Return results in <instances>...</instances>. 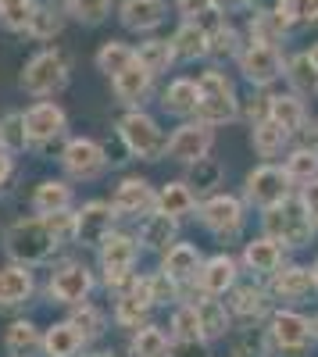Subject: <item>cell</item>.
I'll return each mask as SVG.
<instances>
[{"instance_id": "1", "label": "cell", "mask_w": 318, "mask_h": 357, "mask_svg": "<svg viewBox=\"0 0 318 357\" xmlns=\"http://www.w3.org/2000/svg\"><path fill=\"white\" fill-rule=\"evenodd\" d=\"M61 243H65V240L57 236V229L50 225L47 215L18 218V222L4 232V254H8L15 264H29V268L50 261L54 250L61 247Z\"/></svg>"}, {"instance_id": "2", "label": "cell", "mask_w": 318, "mask_h": 357, "mask_svg": "<svg viewBox=\"0 0 318 357\" xmlns=\"http://www.w3.org/2000/svg\"><path fill=\"white\" fill-rule=\"evenodd\" d=\"M247 218H250V204L243 200V193L236 197V193L218 190V193L204 197L197 207V222L204 225V232H211L218 243L240 240L243 229H247Z\"/></svg>"}, {"instance_id": "3", "label": "cell", "mask_w": 318, "mask_h": 357, "mask_svg": "<svg viewBox=\"0 0 318 357\" xmlns=\"http://www.w3.org/2000/svg\"><path fill=\"white\" fill-rule=\"evenodd\" d=\"M262 232L272 236V240H279L286 250H301L311 243V236H318L315 229V218L311 211L301 204V197H286L282 204L268 207V211H262Z\"/></svg>"}, {"instance_id": "4", "label": "cell", "mask_w": 318, "mask_h": 357, "mask_svg": "<svg viewBox=\"0 0 318 357\" xmlns=\"http://www.w3.org/2000/svg\"><path fill=\"white\" fill-rule=\"evenodd\" d=\"M114 132H119V143L126 146L129 158H139V161H161L165 158L168 136H165L158 118L147 114L143 107H126V114L114 122Z\"/></svg>"}, {"instance_id": "5", "label": "cell", "mask_w": 318, "mask_h": 357, "mask_svg": "<svg viewBox=\"0 0 318 357\" xmlns=\"http://www.w3.org/2000/svg\"><path fill=\"white\" fill-rule=\"evenodd\" d=\"M139 240L132 232H122V229H114L107 240L97 247V261H100V272H104V286L111 293H122L139 272H136V264H139Z\"/></svg>"}, {"instance_id": "6", "label": "cell", "mask_w": 318, "mask_h": 357, "mask_svg": "<svg viewBox=\"0 0 318 357\" xmlns=\"http://www.w3.org/2000/svg\"><path fill=\"white\" fill-rule=\"evenodd\" d=\"M72 79V65H68V57L65 50H57V47H43L40 54H33L25 61L22 68V89L29 97H36V100H47L54 93H61V89L68 86Z\"/></svg>"}, {"instance_id": "7", "label": "cell", "mask_w": 318, "mask_h": 357, "mask_svg": "<svg viewBox=\"0 0 318 357\" xmlns=\"http://www.w3.org/2000/svg\"><path fill=\"white\" fill-rule=\"evenodd\" d=\"M265 333H268L272 354H279V357H304L315 347L311 318L297 307H279L275 304L272 318L265 321Z\"/></svg>"}, {"instance_id": "8", "label": "cell", "mask_w": 318, "mask_h": 357, "mask_svg": "<svg viewBox=\"0 0 318 357\" xmlns=\"http://www.w3.org/2000/svg\"><path fill=\"white\" fill-rule=\"evenodd\" d=\"M294 193H297V183L290 178V172H286L282 165H275V161H262L243 178V200L250 207H257V211H268V207L282 204Z\"/></svg>"}, {"instance_id": "9", "label": "cell", "mask_w": 318, "mask_h": 357, "mask_svg": "<svg viewBox=\"0 0 318 357\" xmlns=\"http://www.w3.org/2000/svg\"><path fill=\"white\" fill-rule=\"evenodd\" d=\"M236 68L247 79V86L254 89H272L282 75H286V54L279 43H262V40H247L240 57H236Z\"/></svg>"}, {"instance_id": "10", "label": "cell", "mask_w": 318, "mask_h": 357, "mask_svg": "<svg viewBox=\"0 0 318 357\" xmlns=\"http://www.w3.org/2000/svg\"><path fill=\"white\" fill-rule=\"evenodd\" d=\"M107 165H111L107 146L90 139V136H75L61 146V168H65L68 178H75V183H97L107 172Z\"/></svg>"}, {"instance_id": "11", "label": "cell", "mask_w": 318, "mask_h": 357, "mask_svg": "<svg viewBox=\"0 0 318 357\" xmlns=\"http://www.w3.org/2000/svg\"><path fill=\"white\" fill-rule=\"evenodd\" d=\"M97 279H93V268H86L82 261H61L50 272V282H47V296L61 307H75L82 301H90Z\"/></svg>"}, {"instance_id": "12", "label": "cell", "mask_w": 318, "mask_h": 357, "mask_svg": "<svg viewBox=\"0 0 318 357\" xmlns=\"http://www.w3.org/2000/svg\"><path fill=\"white\" fill-rule=\"evenodd\" d=\"M225 304H229V314H233L236 325H265L275 311V301H272V293L265 282H236L233 289L225 293Z\"/></svg>"}, {"instance_id": "13", "label": "cell", "mask_w": 318, "mask_h": 357, "mask_svg": "<svg viewBox=\"0 0 318 357\" xmlns=\"http://www.w3.org/2000/svg\"><path fill=\"white\" fill-rule=\"evenodd\" d=\"M22 118H25V143L33 151H43V146L68 136V114L54 100H36L29 111H22Z\"/></svg>"}, {"instance_id": "14", "label": "cell", "mask_w": 318, "mask_h": 357, "mask_svg": "<svg viewBox=\"0 0 318 357\" xmlns=\"http://www.w3.org/2000/svg\"><path fill=\"white\" fill-rule=\"evenodd\" d=\"M211 151H215V129L204 126V122H197V118H186V122H179L176 129H172L165 158L186 168V165H193L200 158H208Z\"/></svg>"}, {"instance_id": "15", "label": "cell", "mask_w": 318, "mask_h": 357, "mask_svg": "<svg viewBox=\"0 0 318 357\" xmlns=\"http://www.w3.org/2000/svg\"><path fill=\"white\" fill-rule=\"evenodd\" d=\"M119 211L111 200H86L82 207H75V229H72V243L97 250L107 236L114 232Z\"/></svg>"}, {"instance_id": "16", "label": "cell", "mask_w": 318, "mask_h": 357, "mask_svg": "<svg viewBox=\"0 0 318 357\" xmlns=\"http://www.w3.org/2000/svg\"><path fill=\"white\" fill-rule=\"evenodd\" d=\"M154 293H151V275H136L122 293H114V325H122V329L136 333L139 325L151 321V311H154Z\"/></svg>"}, {"instance_id": "17", "label": "cell", "mask_w": 318, "mask_h": 357, "mask_svg": "<svg viewBox=\"0 0 318 357\" xmlns=\"http://www.w3.org/2000/svg\"><path fill=\"white\" fill-rule=\"evenodd\" d=\"M240 279H243L240 257L225 254V250H222V254H211V257H204V264H200L190 301H193V296H225Z\"/></svg>"}, {"instance_id": "18", "label": "cell", "mask_w": 318, "mask_h": 357, "mask_svg": "<svg viewBox=\"0 0 318 357\" xmlns=\"http://www.w3.org/2000/svg\"><path fill=\"white\" fill-rule=\"evenodd\" d=\"M265 286H268L272 301H275L279 307H301L311 293H318V289H315L311 264H297V261H286Z\"/></svg>"}, {"instance_id": "19", "label": "cell", "mask_w": 318, "mask_h": 357, "mask_svg": "<svg viewBox=\"0 0 318 357\" xmlns=\"http://www.w3.org/2000/svg\"><path fill=\"white\" fill-rule=\"evenodd\" d=\"M286 250L279 240H272V236H254V240L243 243V254H240V264H243V275L257 279V282H268L279 268L286 264Z\"/></svg>"}, {"instance_id": "20", "label": "cell", "mask_w": 318, "mask_h": 357, "mask_svg": "<svg viewBox=\"0 0 318 357\" xmlns=\"http://www.w3.org/2000/svg\"><path fill=\"white\" fill-rule=\"evenodd\" d=\"M111 204L114 211H119V218H147L158 211V190L147 183L143 175H126L119 186H114L111 193Z\"/></svg>"}, {"instance_id": "21", "label": "cell", "mask_w": 318, "mask_h": 357, "mask_svg": "<svg viewBox=\"0 0 318 357\" xmlns=\"http://www.w3.org/2000/svg\"><path fill=\"white\" fill-rule=\"evenodd\" d=\"M193 118L211 129L233 126L243 118V100L236 97V89H200V104H197Z\"/></svg>"}, {"instance_id": "22", "label": "cell", "mask_w": 318, "mask_h": 357, "mask_svg": "<svg viewBox=\"0 0 318 357\" xmlns=\"http://www.w3.org/2000/svg\"><path fill=\"white\" fill-rule=\"evenodd\" d=\"M200 264H204V254H200V247L193 243H172L165 254H161V272L172 279V282H179L186 289V301H190V293H193V282H197V272H200Z\"/></svg>"}, {"instance_id": "23", "label": "cell", "mask_w": 318, "mask_h": 357, "mask_svg": "<svg viewBox=\"0 0 318 357\" xmlns=\"http://www.w3.org/2000/svg\"><path fill=\"white\" fill-rule=\"evenodd\" d=\"M208 25V33H211V47H208V57L211 61H236L240 57V50H243V43H247V36L240 33V29L229 22V15H222V11H211V15H204L200 18Z\"/></svg>"}, {"instance_id": "24", "label": "cell", "mask_w": 318, "mask_h": 357, "mask_svg": "<svg viewBox=\"0 0 318 357\" xmlns=\"http://www.w3.org/2000/svg\"><path fill=\"white\" fill-rule=\"evenodd\" d=\"M168 18V0H122L119 22L136 36H151Z\"/></svg>"}, {"instance_id": "25", "label": "cell", "mask_w": 318, "mask_h": 357, "mask_svg": "<svg viewBox=\"0 0 318 357\" xmlns=\"http://www.w3.org/2000/svg\"><path fill=\"white\" fill-rule=\"evenodd\" d=\"M154 79H158L154 72H147L139 61H132L126 72H119L111 79V93L122 107H143L147 97L154 93Z\"/></svg>"}, {"instance_id": "26", "label": "cell", "mask_w": 318, "mask_h": 357, "mask_svg": "<svg viewBox=\"0 0 318 357\" xmlns=\"http://www.w3.org/2000/svg\"><path fill=\"white\" fill-rule=\"evenodd\" d=\"M208 47H211V33L200 18H183L172 33V50L179 61L193 65V61H208Z\"/></svg>"}, {"instance_id": "27", "label": "cell", "mask_w": 318, "mask_h": 357, "mask_svg": "<svg viewBox=\"0 0 318 357\" xmlns=\"http://www.w3.org/2000/svg\"><path fill=\"white\" fill-rule=\"evenodd\" d=\"M197 207H200V197L186 178H172V183L158 186V211L161 215L176 218V222H190V218H197Z\"/></svg>"}, {"instance_id": "28", "label": "cell", "mask_w": 318, "mask_h": 357, "mask_svg": "<svg viewBox=\"0 0 318 357\" xmlns=\"http://www.w3.org/2000/svg\"><path fill=\"white\" fill-rule=\"evenodd\" d=\"M197 104H200V82L190 79V75H179L172 79L165 89H161V111L186 122V118L197 114Z\"/></svg>"}, {"instance_id": "29", "label": "cell", "mask_w": 318, "mask_h": 357, "mask_svg": "<svg viewBox=\"0 0 318 357\" xmlns=\"http://www.w3.org/2000/svg\"><path fill=\"white\" fill-rule=\"evenodd\" d=\"M268 118L272 122H279L286 132H290L294 139L301 136V129L308 126V100L304 97H297L294 89H286V93H272L268 89Z\"/></svg>"}, {"instance_id": "30", "label": "cell", "mask_w": 318, "mask_h": 357, "mask_svg": "<svg viewBox=\"0 0 318 357\" xmlns=\"http://www.w3.org/2000/svg\"><path fill=\"white\" fill-rule=\"evenodd\" d=\"M197 301V314H200V336L208 343H218L233 333V314H229L225 296H193Z\"/></svg>"}, {"instance_id": "31", "label": "cell", "mask_w": 318, "mask_h": 357, "mask_svg": "<svg viewBox=\"0 0 318 357\" xmlns=\"http://www.w3.org/2000/svg\"><path fill=\"white\" fill-rule=\"evenodd\" d=\"M294 146V136L286 132L279 122H272V118H262V122L250 126V151L262 158V161H275L282 158L286 151Z\"/></svg>"}, {"instance_id": "32", "label": "cell", "mask_w": 318, "mask_h": 357, "mask_svg": "<svg viewBox=\"0 0 318 357\" xmlns=\"http://www.w3.org/2000/svg\"><path fill=\"white\" fill-rule=\"evenodd\" d=\"M36 289L33 268L29 264H4L0 268V307H22L29 304V296Z\"/></svg>"}, {"instance_id": "33", "label": "cell", "mask_w": 318, "mask_h": 357, "mask_svg": "<svg viewBox=\"0 0 318 357\" xmlns=\"http://www.w3.org/2000/svg\"><path fill=\"white\" fill-rule=\"evenodd\" d=\"M179 225L183 222H176V218H168V215H161V211H154V215H147L139 222V247L143 250H151V254H165L172 243H179Z\"/></svg>"}, {"instance_id": "34", "label": "cell", "mask_w": 318, "mask_h": 357, "mask_svg": "<svg viewBox=\"0 0 318 357\" xmlns=\"http://www.w3.org/2000/svg\"><path fill=\"white\" fill-rule=\"evenodd\" d=\"M72 204H75V190L68 178H43L33 190V211L36 215H61V211H72Z\"/></svg>"}, {"instance_id": "35", "label": "cell", "mask_w": 318, "mask_h": 357, "mask_svg": "<svg viewBox=\"0 0 318 357\" xmlns=\"http://www.w3.org/2000/svg\"><path fill=\"white\" fill-rule=\"evenodd\" d=\"M86 347V336L75 329V325L65 318V321H54L50 329L43 333V357H79Z\"/></svg>"}, {"instance_id": "36", "label": "cell", "mask_w": 318, "mask_h": 357, "mask_svg": "<svg viewBox=\"0 0 318 357\" xmlns=\"http://www.w3.org/2000/svg\"><path fill=\"white\" fill-rule=\"evenodd\" d=\"M282 79H286V86H290L297 97H304V100H315L318 97V65L311 61L308 50L286 57V75Z\"/></svg>"}, {"instance_id": "37", "label": "cell", "mask_w": 318, "mask_h": 357, "mask_svg": "<svg viewBox=\"0 0 318 357\" xmlns=\"http://www.w3.org/2000/svg\"><path fill=\"white\" fill-rule=\"evenodd\" d=\"M186 183L197 190V197L204 200V197H211V193H218L222 190V183H225V165L218 161V158H200V161H193V165H186Z\"/></svg>"}, {"instance_id": "38", "label": "cell", "mask_w": 318, "mask_h": 357, "mask_svg": "<svg viewBox=\"0 0 318 357\" xmlns=\"http://www.w3.org/2000/svg\"><path fill=\"white\" fill-rule=\"evenodd\" d=\"M172 350V333L161 325L147 321L129 336V357H168Z\"/></svg>"}, {"instance_id": "39", "label": "cell", "mask_w": 318, "mask_h": 357, "mask_svg": "<svg viewBox=\"0 0 318 357\" xmlns=\"http://www.w3.org/2000/svg\"><path fill=\"white\" fill-rule=\"evenodd\" d=\"M4 347H8V354H11V357H40V354H43V333L36 329L33 321L18 318V321H11V325H8V333H4Z\"/></svg>"}, {"instance_id": "40", "label": "cell", "mask_w": 318, "mask_h": 357, "mask_svg": "<svg viewBox=\"0 0 318 357\" xmlns=\"http://www.w3.org/2000/svg\"><path fill=\"white\" fill-rule=\"evenodd\" d=\"M247 29H250L247 40H262V43H282L286 36L294 33V25L286 22L275 8H262V11H254Z\"/></svg>"}, {"instance_id": "41", "label": "cell", "mask_w": 318, "mask_h": 357, "mask_svg": "<svg viewBox=\"0 0 318 357\" xmlns=\"http://www.w3.org/2000/svg\"><path fill=\"white\" fill-rule=\"evenodd\" d=\"M65 29V8H54V4H36L33 18L25 25V36L36 40V43H50L54 36H61Z\"/></svg>"}, {"instance_id": "42", "label": "cell", "mask_w": 318, "mask_h": 357, "mask_svg": "<svg viewBox=\"0 0 318 357\" xmlns=\"http://www.w3.org/2000/svg\"><path fill=\"white\" fill-rule=\"evenodd\" d=\"M132 61H136V47L126 43V40H104L100 50H97V57H93L97 72H104L107 79H114L119 72H126Z\"/></svg>"}, {"instance_id": "43", "label": "cell", "mask_w": 318, "mask_h": 357, "mask_svg": "<svg viewBox=\"0 0 318 357\" xmlns=\"http://www.w3.org/2000/svg\"><path fill=\"white\" fill-rule=\"evenodd\" d=\"M272 343L262 325H240V333H229V357H268Z\"/></svg>"}, {"instance_id": "44", "label": "cell", "mask_w": 318, "mask_h": 357, "mask_svg": "<svg viewBox=\"0 0 318 357\" xmlns=\"http://www.w3.org/2000/svg\"><path fill=\"white\" fill-rule=\"evenodd\" d=\"M136 61L147 68V72H154V75H165V72H172V65H176L179 57H176V50H172V40L147 36V40L136 47Z\"/></svg>"}, {"instance_id": "45", "label": "cell", "mask_w": 318, "mask_h": 357, "mask_svg": "<svg viewBox=\"0 0 318 357\" xmlns=\"http://www.w3.org/2000/svg\"><path fill=\"white\" fill-rule=\"evenodd\" d=\"M282 168L290 172V178L297 186H304L308 178L318 175V151L315 146H304V143H294L290 151L282 154Z\"/></svg>"}, {"instance_id": "46", "label": "cell", "mask_w": 318, "mask_h": 357, "mask_svg": "<svg viewBox=\"0 0 318 357\" xmlns=\"http://www.w3.org/2000/svg\"><path fill=\"white\" fill-rule=\"evenodd\" d=\"M68 321L86 336V343H93V340H100V336L107 333V314H104L97 304H90V301L75 304L72 314H68Z\"/></svg>"}, {"instance_id": "47", "label": "cell", "mask_w": 318, "mask_h": 357, "mask_svg": "<svg viewBox=\"0 0 318 357\" xmlns=\"http://www.w3.org/2000/svg\"><path fill=\"white\" fill-rule=\"evenodd\" d=\"M168 333H172V340H204V336H200V314H197V301H179L176 307H172Z\"/></svg>"}, {"instance_id": "48", "label": "cell", "mask_w": 318, "mask_h": 357, "mask_svg": "<svg viewBox=\"0 0 318 357\" xmlns=\"http://www.w3.org/2000/svg\"><path fill=\"white\" fill-rule=\"evenodd\" d=\"M61 8L79 25H100V22H107L114 0H61Z\"/></svg>"}, {"instance_id": "49", "label": "cell", "mask_w": 318, "mask_h": 357, "mask_svg": "<svg viewBox=\"0 0 318 357\" xmlns=\"http://www.w3.org/2000/svg\"><path fill=\"white\" fill-rule=\"evenodd\" d=\"M33 8H36V0H0V25L11 29V33H25Z\"/></svg>"}, {"instance_id": "50", "label": "cell", "mask_w": 318, "mask_h": 357, "mask_svg": "<svg viewBox=\"0 0 318 357\" xmlns=\"http://www.w3.org/2000/svg\"><path fill=\"white\" fill-rule=\"evenodd\" d=\"M0 132H4L8 151H22V146H29L25 143V118H22V111H8L4 118H0Z\"/></svg>"}, {"instance_id": "51", "label": "cell", "mask_w": 318, "mask_h": 357, "mask_svg": "<svg viewBox=\"0 0 318 357\" xmlns=\"http://www.w3.org/2000/svg\"><path fill=\"white\" fill-rule=\"evenodd\" d=\"M168 357H211V343L208 340H172Z\"/></svg>"}, {"instance_id": "52", "label": "cell", "mask_w": 318, "mask_h": 357, "mask_svg": "<svg viewBox=\"0 0 318 357\" xmlns=\"http://www.w3.org/2000/svg\"><path fill=\"white\" fill-rule=\"evenodd\" d=\"M172 4H176L183 18H204L215 11V0H172Z\"/></svg>"}, {"instance_id": "53", "label": "cell", "mask_w": 318, "mask_h": 357, "mask_svg": "<svg viewBox=\"0 0 318 357\" xmlns=\"http://www.w3.org/2000/svg\"><path fill=\"white\" fill-rule=\"evenodd\" d=\"M297 25H318V0H294Z\"/></svg>"}, {"instance_id": "54", "label": "cell", "mask_w": 318, "mask_h": 357, "mask_svg": "<svg viewBox=\"0 0 318 357\" xmlns=\"http://www.w3.org/2000/svg\"><path fill=\"white\" fill-rule=\"evenodd\" d=\"M297 197H301V204L311 211V218L318 215V175L315 178H308L304 186H297Z\"/></svg>"}, {"instance_id": "55", "label": "cell", "mask_w": 318, "mask_h": 357, "mask_svg": "<svg viewBox=\"0 0 318 357\" xmlns=\"http://www.w3.org/2000/svg\"><path fill=\"white\" fill-rule=\"evenodd\" d=\"M15 175V151H8V146H0V190L8 186V178Z\"/></svg>"}, {"instance_id": "56", "label": "cell", "mask_w": 318, "mask_h": 357, "mask_svg": "<svg viewBox=\"0 0 318 357\" xmlns=\"http://www.w3.org/2000/svg\"><path fill=\"white\" fill-rule=\"evenodd\" d=\"M297 143H304V146H315V151H318V118H308V126L301 129Z\"/></svg>"}, {"instance_id": "57", "label": "cell", "mask_w": 318, "mask_h": 357, "mask_svg": "<svg viewBox=\"0 0 318 357\" xmlns=\"http://www.w3.org/2000/svg\"><path fill=\"white\" fill-rule=\"evenodd\" d=\"M254 0H215V11L222 15H236V11H247Z\"/></svg>"}, {"instance_id": "58", "label": "cell", "mask_w": 318, "mask_h": 357, "mask_svg": "<svg viewBox=\"0 0 318 357\" xmlns=\"http://www.w3.org/2000/svg\"><path fill=\"white\" fill-rule=\"evenodd\" d=\"M86 357H122V354H114V350H93V354H86Z\"/></svg>"}, {"instance_id": "59", "label": "cell", "mask_w": 318, "mask_h": 357, "mask_svg": "<svg viewBox=\"0 0 318 357\" xmlns=\"http://www.w3.org/2000/svg\"><path fill=\"white\" fill-rule=\"evenodd\" d=\"M308 54H311V61L318 65V43H311V47H308Z\"/></svg>"}, {"instance_id": "60", "label": "cell", "mask_w": 318, "mask_h": 357, "mask_svg": "<svg viewBox=\"0 0 318 357\" xmlns=\"http://www.w3.org/2000/svg\"><path fill=\"white\" fill-rule=\"evenodd\" d=\"M311 329H315V343H318V314L311 318Z\"/></svg>"}, {"instance_id": "61", "label": "cell", "mask_w": 318, "mask_h": 357, "mask_svg": "<svg viewBox=\"0 0 318 357\" xmlns=\"http://www.w3.org/2000/svg\"><path fill=\"white\" fill-rule=\"evenodd\" d=\"M311 272H315V289H318V257H315V264H311Z\"/></svg>"}, {"instance_id": "62", "label": "cell", "mask_w": 318, "mask_h": 357, "mask_svg": "<svg viewBox=\"0 0 318 357\" xmlns=\"http://www.w3.org/2000/svg\"><path fill=\"white\" fill-rule=\"evenodd\" d=\"M0 146H4V132H0Z\"/></svg>"}, {"instance_id": "63", "label": "cell", "mask_w": 318, "mask_h": 357, "mask_svg": "<svg viewBox=\"0 0 318 357\" xmlns=\"http://www.w3.org/2000/svg\"><path fill=\"white\" fill-rule=\"evenodd\" d=\"M315 229H318V215H315Z\"/></svg>"}]
</instances>
